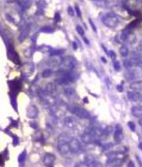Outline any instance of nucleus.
Returning <instances> with one entry per match:
<instances>
[{
    "instance_id": "c756f323",
    "label": "nucleus",
    "mask_w": 142,
    "mask_h": 167,
    "mask_svg": "<svg viewBox=\"0 0 142 167\" xmlns=\"http://www.w3.org/2000/svg\"><path fill=\"white\" fill-rule=\"evenodd\" d=\"M89 24H90V25L91 26V28H92L93 30L95 32H96V31H97L96 26V25H95V24L93 22V21L91 20V19H89Z\"/></svg>"
},
{
    "instance_id": "a878e982",
    "label": "nucleus",
    "mask_w": 142,
    "mask_h": 167,
    "mask_svg": "<svg viewBox=\"0 0 142 167\" xmlns=\"http://www.w3.org/2000/svg\"><path fill=\"white\" fill-rule=\"evenodd\" d=\"M128 127L130 129V130L132 131V132H135V130H136V125H135L134 122L129 121L128 123Z\"/></svg>"
},
{
    "instance_id": "2eb2a0df",
    "label": "nucleus",
    "mask_w": 142,
    "mask_h": 167,
    "mask_svg": "<svg viewBox=\"0 0 142 167\" xmlns=\"http://www.w3.org/2000/svg\"><path fill=\"white\" fill-rule=\"evenodd\" d=\"M130 88L133 91H142V81H136L130 84Z\"/></svg>"
},
{
    "instance_id": "f257e3e1",
    "label": "nucleus",
    "mask_w": 142,
    "mask_h": 167,
    "mask_svg": "<svg viewBox=\"0 0 142 167\" xmlns=\"http://www.w3.org/2000/svg\"><path fill=\"white\" fill-rule=\"evenodd\" d=\"M77 65V60L72 56H68L64 59H62L59 65L60 73H69L72 71Z\"/></svg>"
},
{
    "instance_id": "393cba45",
    "label": "nucleus",
    "mask_w": 142,
    "mask_h": 167,
    "mask_svg": "<svg viewBox=\"0 0 142 167\" xmlns=\"http://www.w3.org/2000/svg\"><path fill=\"white\" fill-rule=\"evenodd\" d=\"M76 31H77V32H78L79 35L82 36H84V34H85L84 29H83L82 27V26H79V25H78V26H76Z\"/></svg>"
},
{
    "instance_id": "c9c22d12",
    "label": "nucleus",
    "mask_w": 142,
    "mask_h": 167,
    "mask_svg": "<svg viewBox=\"0 0 142 167\" xmlns=\"http://www.w3.org/2000/svg\"><path fill=\"white\" fill-rule=\"evenodd\" d=\"M128 166L130 167V166H135V165L134 163H133V162H132V161H130L129 163L128 164V165H127Z\"/></svg>"
},
{
    "instance_id": "6e6552de",
    "label": "nucleus",
    "mask_w": 142,
    "mask_h": 167,
    "mask_svg": "<svg viewBox=\"0 0 142 167\" xmlns=\"http://www.w3.org/2000/svg\"><path fill=\"white\" fill-rule=\"evenodd\" d=\"M56 157L52 153H46L43 157V163L47 166H52L54 163Z\"/></svg>"
},
{
    "instance_id": "7ed1b4c3",
    "label": "nucleus",
    "mask_w": 142,
    "mask_h": 167,
    "mask_svg": "<svg viewBox=\"0 0 142 167\" xmlns=\"http://www.w3.org/2000/svg\"><path fill=\"white\" fill-rule=\"evenodd\" d=\"M102 22L109 28H114L118 25V18L114 13H107L102 18Z\"/></svg>"
},
{
    "instance_id": "f3484780",
    "label": "nucleus",
    "mask_w": 142,
    "mask_h": 167,
    "mask_svg": "<svg viewBox=\"0 0 142 167\" xmlns=\"http://www.w3.org/2000/svg\"><path fill=\"white\" fill-rule=\"evenodd\" d=\"M125 77L127 80L130 81V80H133L137 77V73L135 70H130L128 72H126L125 74Z\"/></svg>"
},
{
    "instance_id": "2f4dec72",
    "label": "nucleus",
    "mask_w": 142,
    "mask_h": 167,
    "mask_svg": "<svg viewBox=\"0 0 142 167\" xmlns=\"http://www.w3.org/2000/svg\"><path fill=\"white\" fill-rule=\"evenodd\" d=\"M38 5H39L40 7L44 8V7H46V3H45V1H44V0H40V1L39 2V4H38Z\"/></svg>"
},
{
    "instance_id": "a211bd4d",
    "label": "nucleus",
    "mask_w": 142,
    "mask_h": 167,
    "mask_svg": "<svg viewBox=\"0 0 142 167\" xmlns=\"http://www.w3.org/2000/svg\"><path fill=\"white\" fill-rule=\"evenodd\" d=\"M29 33V26H25V27L22 29L19 36L20 42H22L25 41L26 38V37L28 36Z\"/></svg>"
},
{
    "instance_id": "0eeeda50",
    "label": "nucleus",
    "mask_w": 142,
    "mask_h": 167,
    "mask_svg": "<svg viewBox=\"0 0 142 167\" xmlns=\"http://www.w3.org/2000/svg\"><path fill=\"white\" fill-rule=\"evenodd\" d=\"M123 139V127L120 124H117L115 127L114 132V139L116 142H121Z\"/></svg>"
},
{
    "instance_id": "7c9ffc66",
    "label": "nucleus",
    "mask_w": 142,
    "mask_h": 167,
    "mask_svg": "<svg viewBox=\"0 0 142 167\" xmlns=\"http://www.w3.org/2000/svg\"><path fill=\"white\" fill-rule=\"evenodd\" d=\"M54 20L56 22H59V21L61 20L60 14H59V13H56V14L54 15Z\"/></svg>"
},
{
    "instance_id": "9b49d317",
    "label": "nucleus",
    "mask_w": 142,
    "mask_h": 167,
    "mask_svg": "<svg viewBox=\"0 0 142 167\" xmlns=\"http://www.w3.org/2000/svg\"><path fill=\"white\" fill-rule=\"evenodd\" d=\"M64 93L65 95H66L67 98H69V99L75 100L78 98V94H77L75 89H73V88H66L64 89Z\"/></svg>"
},
{
    "instance_id": "39448f33",
    "label": "nucleus",
    "mask_w": 142,
    "mask_h": 167,
    "mask_svg": "<svg viewBox=\"0 0 142 167\" xmlns=\"http://www.w3.org/2000/svg\"><path fill=\"white\" fill-rule=\"evenodd\" d=\"M82 141L86 144H93L96 140V135H95L93 129L91 130L89 132H87L84 133V135L82 136Z\"/></svg>"
},
{
    "instance_id": "58836bf2",
    "label": "nucleus",
    "mask_w": 142,
    "mask_h": 167,
    "mask_svg": "<svg viewBox=\"0 0 142 167\" xmlns=\"http://www.w3.org/2000/svg\"><path fill=\"white\" fill-rule=\"evenodd\" d=\"M139 106L142 108V99H141L140 101H139Z\"/></svg>"
},
{
    "instance_id": "4468645a",
    "label": "nucleus",
    "mask_w": 142,
    "mask_h": 167,
    "mask_svg": "<svg viewBox=\"0 0 142 167\" xmlns=\"http://www.w3.org/2000/svg\"><path fill=\"white\" fill-rule=\"evenodd\" d=\"M64 123L65 125H66L68 127L70 128V129H73V128H75L76 126L75 119L73 117H70V116H68V117L65 118Z\"/></svg>"
},
{
    "instance_id": "6ab92c4d",
    "label": "nucleus",
    "mask_w": 142,
    "mask_h": 167,
    "mask_svg": "<svg viewBox=\"0 0 142 167\" xmlns=\"http://www.w3.org/2000/svg\"><path fill=\"white\" fill-rule=\"evenodd\" d=\"M123 64H124V66H125L126 68H128V69H130V68H131L135 65V61L133 59L125 60L123 62Z\"/></svg>"
},
{
    "instance_id": "ddd939ff",
    "label": "nucleus",
    "mask_w": 142,
    "mask_h": 167,
    "mask_svg": "<svg viewBox=\"0 0 142 167\" xmlns=\"http://www.w3.org/2000/svg\"><path fill=\"white\" fill-rule=\"evenodd\" d=\"M52 57L47 61V65L50 66H57V65H59L61 64L62 59H61L59 56H52Z\"/></svg>"
},
{
    "instance_id": "20e7f679",
    "label": "nucleus",
    "mask_w": 142,
    "mask_h": 167,
    "mask_svg": "<svg viewBox=\"0 0 142 167\" xmlns=\"http://www.w3.org/2000/svg\"><path fill=\"white\" fill-rule=\"evenodd\" d=\"M57 149L59 153H61V154H68L70 151L69 142L64 139H59L57 144Z\"/></svg>"
},
{
    "instance_id": "aec40b11",
    "label": "nucleus",
    "mask_w": 142,
    "mask_h": 167,
    "mask_svg": "<svg viewBox=\"0 0 142 167\" xmlns=\"http://www.w3.org/2000/svg\"><path fill=\"white\" fill-rule=\"evenodd\" d=\"M119 52L123 57H126L129 55V49L125 45L121 46L119 49Z\"/></svg>"
},
{
    "instance_id": "f704fd0d",
    "label": "nucleus",
    "mask_w": 142,
    "mask_h": 167,
    "mask_svg": "<svg viewBox=\"0 0 142 167\" xmlns=\"http://www.w3.org/2000/svg\"><path fill=\"white\" fill-rule=\"evenodd\" d=\"M73 49H74V50H76L77 49H78V45H77V43H75V42H73Z\"/></svg>"
},
{
    "instance_id": "423d86ee",
    "label": "nucleus",
    "mask_w": 142,
    "mask_h": 167,
    "mask_svg": "<svg viewBox=\"0 0 142 167\" xmlns=\"http://www.w3.org/2000/svg\"><path fill=\"white\" fill-rule=\"evenodd\" d=\"M69 146L70 151L74 153H79L82 149V146L80 142L79 141L78 139H77L75 138H73L72 139H70V141L69 142Z\"/></svg>"
},
{
    "instance_id": "72a5a7b5",
    "label": "nucleus",
    "mask_w": 142,
    "mask_h": 167,
    "mask_svg": "<svg viewBox=\"0 0 142 167\" xmlns=\"http://www.w3.org/2000/svg\"><path fill=\"white\" fill-rule=\"evenodd\" d=\"M137 50L138 52H142V41L140 42V43H139L138 46L137 47Z\"/></svg>"
},
{
    "instance_id": "a19ab883",
    "label": "nucleus",
    "mask_w": 142,
    "mask_h": 167,
    "mask_svg": "<svg viewBox=\"0 0 142 167\" xmlns=\"http://www.w3.org/2000/svg\"><path fill=\"white\" fill-rule=\"evenodd\" d=\"M101 59H102V60L103 61H104V63H107V60H106L105 59H104V58H103V57H102V58H101Z\"/></svg>"
},
{
    "instance_id": "412c9836",
    "label": "nucleus",
    "mask_w": 142,
    "mask_h": 167,
    "mask_svg": "<svg viewBox=\"0 0 142 167\" xmlns=\"http://www.w3.org/2000/svg\"><path fill=\"white\" fill-rule=\"evenodd\" d=\"M40 31L43 33H46V34H52V33L54 32V29H53L51 26H43V27L40 29Z\"/></svg>"
},
{
    "instance_id": "4c0bfd02",
    "label": "nucleus",
    "mask_w": 142,
    "mask_h": 167,
    "mask_svg": "<svg viewBox=\"0 0 142 167\" xmlns=\"http://www.w3.org/2000/svg\"><path fill=\"white\" fill-rule=\"evenodd\" d=\"M84 41L85 42V43H86V44H87V45H88V44H89V42H88V41L87 40V38H85V37L84 38Z\"/></svg>"
},
{
    "instance_id": "dca6fc26",
    "label": "nucleus",
    "mask_w": 142,
    "mask_h": 167,
    "mask_svg": "<svg viewBox=\"0 0 142 167\" xmlns=\"http://www.w3.org/2000/svg\"><path fill=\"white\" fill-rule=\"evenodd\" d=\"M132 114L135 116L136 118H141L142 117V108L139 107H133L132 109Z\"/></svg>"
},
{
    "instance_id": "ea45409f",
    "label": "nucleus",
    "mask_w": 142,
    "mask_h": 167,
    "mask_svg": "<svg viewBox=\"0 0 142 167\" xmlns=\"http://www.w3.org/2000/svg\"><path fill=\"white\" fill-rule=\"evenodd\" d=\"M139 124H140V126L142 127V117L139 120Z\"/></svg>"
},
{
    "instance_id": "f03ea898",
    "label": "nucleus",
    "mask_w": 142,
    "mask_h": 167,
    "mask_svg": "<svg viewBox=\"0 0 142 167\" xmlns=\"http://www.w3.org/2000/svg\"><path fill=\"white\" fill-rule=\"evenodd\" d=\"M68 109L70 110L71 113L75 114L78 118L82 119H88L90 118V114L88 113L87 110H86L83 107L79 106V105H70L68 107Z\"/></svg>"
},
{
    "instance_id": "473e14b6",
    "label": "nucleus",
    "mask_w": 142,
    "mask_h": 167,
    "mask_svg": "<svg viewBox=\"0 0 142 167\" xmlns=\"http://www.w3.org/2000/svg\"><path fill=\"white\" fill-rule=\"evenodd\" d=\"M109 55H110L111 58L112 59H116V54H115V52L114 51H112V50H111V51L109 52Z\"/></svg>"
},
{
    "instance_id": "e433bc0d",
    "label": "nucleus",
    "mask_w": 142,
    "mask_h": 167,
    "mask_svg": "<svg viewBox=\"0 0 142 167\" xmlns=\"http://www.w3.org/2000/svg\"><path fill=\"white\" fill-rule=\"evenodd\" d=\"M117 88H118V91H120V92H122L123 91V87L121 85L117 86Z\"/></svg>"
},
{
    "instance_id": "f8f14e48",
    "label": "nucleus",
    "mask_w": 142,
    "mask_h": 167,
    "mask_svg": "<svg viewBox=\"0 0 142 167\" xmlns=\"http://www.w3.org/2000/svg\"><path fill=\"white\" fill-rule=\"evenodd\" d=\"M23 11L27 10L32 4V0H16Z\"/></svg>"
},
{
    "instance_id": "bb28decb",
    "label": "nucleus",
    "mask_w": 142,
    "mask_h": 167,
    "mask_svg": "<svg viewBox=\"0 0 142 167\" xmlns=\"http://www.w3.org/2000/svg\"><path fill=\"white\" fill-rule=\"evenodd\" d=\"M114 69L116 70V71H119L121 70V64L119 61H115L114 62Z\"/></svg>"
},
{
    "instance_id": "b1692460",
    "label": "nucleus",
    "mask_w": 142,
    "mask_h": 167,
    "mask_svg": "<svg viewBox=\"0 0 142 167\" xmlns=\"http://www.w3.org/2000/svg\"><path fill=\"white\" fill-rule=\"evenodd\" d=\"M64 53V50H54L50 51V56H59Z\"/></svg>"
},
{
    "instance_id": "9d476101",
    "label": "nucleus",
    "mask_w": 142,
    "mask_h": 167,
    "mask_svg": "<svg viewBox=\"0 0 142 167\" xmlns=\"http://www.w3.org/2000/svg\"><path fill=\"white\" fill-rule=\"evenodd\" d=\"M127 95H128L129 99L133 101V102H139L141 99H142V95L137 91H128Z\"/></svg>"
},
{
    "instance_id": "4be33fe9",
    "label": "nucleus",
    "mask_w": 142,
    "mask_h": 167,
    "mask_svg": "<svg viewBox=\"0 0 142 167\" xmlns=\"http://www.w3.org/2000/svg\"><path fill=\"white\" fill-rule=\"evenodd\" d=\"M52 70L51 69H46L42 73V76L43 78H48L52 74Z\"/></svg>"
},
{
    "instance_id": "c85d7f7f",
    "label": "nucleus",
    "mask_w": 142,
    "mask_h": 167,
    "mask_svg": "<svg viewBox=\"0 0 142 167\" xmlns=\"http://www.w3.org/2000/svg\"><path fill=\"white\" fill-rule=\"evenodd\" d=\"M75 11H76V13H77V16H78L79 17H82V13H81V11H80V9H79V8L78 5H75Z\"/></svg>"
},
{
    "instance_id": "5701e85b",
    "label": "nucleus",
    "mask_w": 142,
    "mask_h": 167,
    "mask_svg": "<svg viewBox=\"0 0 142 167\" xmlns=\"http://www.w3.org/2000/svg\"><path fill=\"white\" fill-rule=\"evenodd\" d=\"M26 158V151L25 150L20 155L19 158H18L19 162H20V163L24 162L25 161Z\"/></svg>"
},
{
    "instance_id": "1a4fd4ad",
    "label": "nucleus",
    "mask_w": 142,
    "mask_h": 167,
    "mask_svg": "<svg viewBox=\"0 0 142 167\" xmlns=\"http://www.w3.org/2000/svg\"><path fill=\"white\" fill-rule=\"evenodd\" d=\"M38 114V109L35 105H30L26 109V116L29 118H35Z\"/></svg>"
},
{
    "instance_id": "cd10ccee",
    "label": "nucleus",
    "mask_w": 142,
    "mask_h": 167,
    "mask_svg": "<svg viewBox=\"0 0 142 167\" xmlns=\"http://www.w3.org/2000/svg\"><path fill=\"white\" fill-rule=\"evenodd\" d=\"M68 13L70 16H74V15H75V12H74L73 8L71 7H68Z\"/></svg>"
}]
</instances>
